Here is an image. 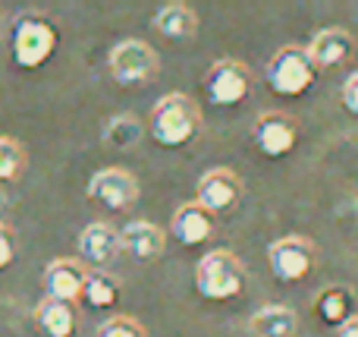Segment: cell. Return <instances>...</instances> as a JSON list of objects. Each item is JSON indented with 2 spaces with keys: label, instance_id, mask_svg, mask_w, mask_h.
<instances>
[{
  "label": "cell",
  "instance_id": "277c9868",
  "mask_svg": "<svg viewBox=\"0 0 358 337\" xmlns=\"http://www.w3.org/2000/svg\"><path fill=\"white\" fill-rule=\"evenodd\" d=\"M317 79V67L311 63L308 48H299V44H286L267 63V82L277 95L283 98H299L311 88V82Z\"/></svg>",
  "mask_w": 358,
  "mask_h": 337
},
{
  "label": "cell",
  "instance_id": "6da1fadb",
  "mask_svg": "<svg viewBox=\"0 0 358 337\" xmlns=\"http://www.w3.org/2000/svg\"><path fill=\"white\" fill-rule=\"evenodd\" d=\"M201 130V107L182 92L164 95L151 111V136L164 149H182Z\"/></svg>",
  "mask_w": 358,
  "mask_h": 337
},
{
  "label": "cell",
  "instance_id": "4fadbf2b",
  "mask_svg": "<svg viewBox=\"0 0 358 337\" xmlns=\"http://www.w3.org/2000/svg\"><path fill=\"white\" fill-rule=\"evenodd\" d=\"M355 54V38L352 32L346 29H321L308 44V57L317 69H334V67H343L349 57Z\"/></svg>",
  "mask_w": 358,
  "mask_h": 337
},
{
  "label": "cell",
  "instance_id": "e0dca14e",
  "mask_svg": "<svg viewBox=\"0 0 358 337\" xmlns=\"http://www.w3.org/2000/svg\"><path fill=\"white\" fill-rule=\"evenodd\" d=\"M299 315L289 306H261L248 322L252 337H296Z\"/></svg>",
  "mask_w": 358,
  "mask_h": 337
},
{
  "label": "cell",
  "instance_id": "7c38bea8",
  "mask_svg": "<svg viewBox=\"0 0 358 337\" xmlns=\"http://www.w3.org/2000/svg\"><path fill=\"white\" fill-rule=\"evenodd\" d=\"M88 281V268L73 259H54L44 271V290H48V300L66 303L73 306L76 300H82V290Z\"/></svg>",
  "mask_w": 358,
  "mask_h": 337
},
{
  "label": "cell",
  "instance_id": "ffe728a7",
  "mask_svg": "<svg viewBox=\"0 0 358 337\" xmlns=\"http://www.w3.org/2000/svg\"><path fill=\"white\" fill-rule=\"evenodd\" d=\"M142 136H145V126H142V120L132 117V114H117V117H110L104 126V142L110 145L113 151L136 149V145L142 142Z\"/></svg>",
  "mask_w": 358,
  "mask_h": 337
},
{
  "label": "cell",
  "instance_id": "52a82bcc",
  "mask_svg": "<svg viewBox=\"0 0 358 337\" xmlns=\"http://www.w3.org/2000/svg\"><path fill=\"white\" fill-rule=\"evenodd\" d=\"M161 69L157 63V50L151 44L138 41V38H129V41H120L117 48L110 50V73L120 85H142V82H151Z\"/></svg>",
  "mask_w": 358,
  "mask_h": 337
},
{
  "label": "cell",
  "instance_id": "2e32d148",
  "mask_svg": "<svg viewBox=\"0 0 358 337\" xmlns=\"http://www.w3.org/2000/svg\"><path fill=\"white\" fill-rule=\"evenodd\" d=\"M315 312L324 325L343 328L349 319H355V294L346 284H334V287L321 290L315 300Z\"/></svg>",
  "mask_w": 358,
  "mask_h": 337
},
{
  "label": "cell",
  "instance_id": "7402d4cb",
  "mask_svg": "<svg viewBox=\"0 0 358 337\" xmlns=\"http://www.w3.org/2000/svg\"><path fill=\"white\" fill-rule=\"evenodd\" d=\"M25 149L10 136H0V186L10 180H16L19 174L25 170Z\"/></svg>",
  "mask_w": 358,
  "mask_h": 337
},
{
  "label": "cell",
  "instance_id": "8992f818",
  "mask_svg": "<svg viewBox=\"0 0 358 337\" xmlns=\"http://www.w3.org/2000/svg\"><path fill=\"white\" fill-rule=\"evenodd\" d=\"M252 82L255 76L245 63L233 60V57H223V60L210 63V69L204 73V95L217 107H236L248 98Z\"/></svg>",
  "mask_w": 358,
  "mask_h": 337
},
{
  "label": "cell",
  "instance_id": "3957f363",
  "mask_svg": "<svg viewBox=\"0 0 358 337\" xmlns=\"http://www.w3.org/2000/svg\"><path fill=\"white\" fill-rule=\"evenodd\" d=\"M195 287L204 300H236L245 290V265L229 249H210L195 268Z\"/></svg>",
  "mask_w": 358,
  "mask_h": 337
},
{
  "label": "cell",
  "instance_id": "4316f807",
  "mask_svg": "<svg viewBox=\"0 0 358 337\" xmlns=\"http://www.w3.org/2000/svg\"><path fill=\"white\" fill-rule=\"evenodd\" d=\"M3 205H6V193H3V186H0V212H3Z\"/></svg>",
  "mask_w": 358,
  "mask_h": 337
},
{
  "label": "cell",
  "instance_id": "9c48e42d",
  "mask_svg": "<svg viewBox=\"0 0 358 337\" xmlns=\"http://www.w3.org/2000/svg\"><path fill=\"white\" fill-rule=\"evenodd\" d=\"M255 145H258L261 155L267 158H283L296 149L299 142V123L283 111H264L255 120Z\"/></svg>",
  "mask_w": 358,
  "mask_h": 337
},
{
  "label": "cell",
  "instance_id": "44dd1931",
  "mask_svg": "<svg viewBox=\"0 0 358 337\" xmlns=\"http://www.w3.org/2000/svg\"><path fill=\"white\" fill-rule=\"evenodd\" d=\"M82 300H85L92 309H113L120 300V284L113 281L107 271H88Z\"/></svg>",
  "mask_w": 358,
  "mask_h": 337
},
{
  "label": "cell",
  "instance_id": "30bf717a",
  "mask_svg": "<svg viewBox=\"0 0 358 337\" xmlns=\"http://www.w3.org/2000/svg\"><path fill=\"white\" fill-rule=\"evenodd\" d=\"M242 199V180L236 170L229 167H214L198 180V205L208 208L210 214H223L229 208H236V202Z\"/></svg>",
  "mask_w": 358,
  "mask_h": 337
},
{
  "label": "cell",
  "instance_id": "9a60e30c",
  "mask_svg": "<svg viewBox=\"0 0 358 337\" xmlns=\"http://www.w3.org/2000/svg\"><path fill=\"white\" fill-rule=\"evenodd\" d=\"M214 233V214L201 208L198 202H185L173 214V237L182 246H201Z\"/></svg>",
  "mask_w": 358,
  "mask_h": 337
},
{
  "label": "cell",
  "instance_id": "484cf974",
  "mask_svg": "<svg viewBox=\"0 0 358 337\" xmlns=\"http://www.w3.org/2000/svg\"><path fill=\"white\" fill-rule=\"evenodd\" d=\"M336 337H358V315L355 319H349L343 328H336Z\"/></svg>",
  "mask_w": 358,
  "mask_h": 337
},
{
  "label": "cell",
  "instance_id": "d6986e66",
  "mask_svg": "<svg viewBox=\"0 0 358 337\" xmlns=\"http://www.w3.org/2000/svg\"><path fill=\"white\" fill-rule=\"evenodd\" d=\"M35 322H38V328H41V334H48V337H73V331H76L73 306L57 303V300H44L41 306L35 309Z\"/></svg>",
  "mask_w": 358,
  "mask_h": 337
},
{
  "label": "cell",
  "instance_id": "7a4b0ae2",
  "mask_svg": "<svg viewBox=\"0 0 358 337\" xmlns=\"http://www.w3.org/2000/svg\"><path fill=\"white\" fill-rule=\"evenodd\" d=\"M57 44H60V32L48 16H35V13H22L13 19L10 29V50L16 67L38 69L54 57Z\"/></svg>",
  "mask_w": 358,
  "mask_h": 337
},
{
  "label": "cell",
  "instance_id": "8fae6325",
  "mask_svg": "<svg viewBox=\"0 0 358 337\" xmlns=\"http://www.w3.org/2000/svg\"><path fill=\"white\" fill-rule=\"evenodd\" d=\"M79 256L92 265V271H107L120 256H123L120 231H113V227L104 224V221L88 224L79 237Z\"/></svg>",
  "mask_w": 358,
  "mask_h": 337
},
{
  "label": "cell",
  "instance_id": "ba28073f",
  "mask_svg": "<svg viewBox=\"0 0 358 337\" xmlns=\"http://www.w3.org/2000/svg\"><path fill=\"white\" fill-rule=\"evenodd\" d=\"M88 199L110 212H126L138 199V180L123 167H104L88 180Z\"/></svg>",
  "mask_w": 358,
  "mask_h": 337
},
{
  "label": "cell",
  "instance_id": "5b68a950",
  "mask_svg": "<svg viewBox=\"0 0 358 337\" xmlns=\"http://www.w3.org/2000/svg\"><path fill=\"white\" fill-rule=\"evenodd\" d=\"M267 265H271L273 277L283 284L305 281L317 265V246L308 237H299V233L280 237L267 246Z\"/></svg>",
  "mask_w": 358,
  "mask_h": 337
},
{
  "label": "cell",
  "instance_id": "d4e9b609",
  "mask_svg": "<svg viewBox=\"0 0 358 337\" xmlns=\"http://www.w3.org/2000/svg\"><path fill=\"white\" fill-rule=\"evenodd\" d=\"M343 104H346L349 114L358 117V69L346 79V85H343Z\"/></svg>",
  "mask_w": 358,
  "mask_h": 337
},
{
  "label": "cell",
  "instance_id": "5bb4252c",
  "mask_svg": "<svg viewBox=\"0 0 358 337\" xmlns=\"http://www.w3.org/2000/svg\"><path fill=\"white\" fill-rule=\"evenodd\" d=\"M120 240H123L126 256H132L136 262H142V265L161 259L164 246H167L164 231L157 224H151V221H132V224H126L123 233H120Z\"/></svg>",
  "mask_w": 358,
  "mask_h": 337
},
{
  "label": "cell",
  "instance_id": "603a6c76",
  "mask_svg": "<svg viewBox=\"0 0 358 337\" xmlns=\"http://www.w3.org/2000/svg\"><path fill=\"white\" fill-rule=\"evenodd\" d=\"M98 337H145V328L129 315H113L98 328Z\"/></svg>",
  "mask_w": 358,
  "mask_h": 337
},
{
  "label": "cell",
  "instance_id": "cb8c5ba5",
  "mask_svg": "<svg viewBox=\"0 0 358 337\" xmlns=\"http://www.w3.org/2000/svg\"><path fill=\"white\" fill-rule=\"evenodd\" d=\"M13 259H16V237L6 224H0V271L10 268Z\"/></svg>",
  "mask_w": 358,
  "mask_h": 337
},
{
  "label": "cell",
  "instance_id": "ac0fdd59",
  "mask_svg": "<svg viewBox=\"0 0 358 337\" xmlns=\"http://www.w3.org/2000/svg\"><path fill=\"white\" fill-rule=\"evenodd\" d=\"M155 29L170 41H189L198 32V13L189 4H164L155 13Z\"/></svg>",
  "mask_w": 358,
  "mask_h": 337
}]
</instances>
